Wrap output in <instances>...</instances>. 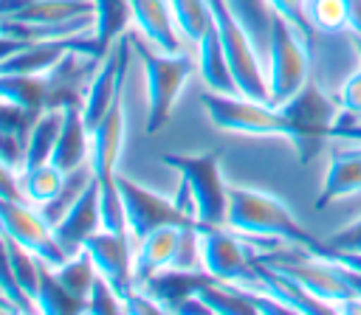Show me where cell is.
Returning <instances> with one entry per match:
<instances>
[{"label": "cell", "instance_id": "cell-25", "mask_svg": "<svg viewBox=\"0 0 361 315\" xmlns=\"http://www.w3.org/2000/svg\"><path fill=\"white\" fill-rule=\"evenodd\" d=\"M175 25L180 31V37L192 45H197L203 39V34L214 25V14L209 0H169Z\"/></svg>", "mask_w": 361, "mask_h": 315}, {"label": "cell", "instance_id": "cell-16", "mask_svg": "<svg viewBox=\"0 0 361 315\" xmlns=\"http://www.w3.org/2000/svg\"><path fill=\"white\" fill-rule=\"evenodd\" d=\"M206 281H212V276L206 270H180V267H166L155 276H149L144 284H138L149 298H155L161 304V309H178L180 301H186L189 295H195Z\"/></svg>", "mask_w": 361, "mask_h": 315}, {"label": "cell", "instance_id": "cell-11", "mask_svg": "<svg viewBox=\"0 0 361 315\" xmlns=\"http://www.w3.org/2000/svg\"><path fill=\"white\" fill-rule=\"evenodd\" d=\"M87 253L93 256V264L102 278L113 284V290L124 298L133 290V239L130 233H116L107 228H99L87 242Z\"/></svg>", "mask_w": 361, "mask_h": 315}, {"label": "cell", "instance_id": "cell-12", "mask_svg": "<svg viewBox=\"0 0 361 315\" xmlns=\"http://www.w3.org/2000/svg\"><path fill=\"white\" fill-rule=\"evenodd\" d=\"M183 228L186 225H161L133 242V287L144 284L149 276L166 267H175Z\"/></svg>", "mask_w": 361, "mask_h": 315}, {"label": "cell", "instance_id": "cell-1", "mask_svg": "<svg viewBox=\"0 0 361 315\" xmlns=\"http://www.w3.org/2000/svg\"><path fill=\"white\" fill-rule=\"evenodd\" d=\"M226 225L251 242H268V245H288V248H305L310 253H322L324 242H319L305 225L293 217L288 202L271 191L248 188V186H228V211Z\"/></svg>", "mask_w": 361, "mask_h": 315}, {"label": "cell", "instance_id": "cell-23", "mask_svg": "<svg viewBox=\"0 0 361 315\" xmlns=\"http://www.w3.org/2000/svg\"><path fill=\"white\" fill-rule=\"evenodd\" d=\"M93 183V169H90V160L87 163H82L79 169H73V172H68L65 174V183H62V188L48 200V202H42V205H37V211L42 214V219L54 228L73 205H76V200L85 194V188Z\"/></svg>", "mask_w": 361, "mask_h": 315}, {"label": "cell", "instance_id": "cell-28", "mask_svg": "<svg viewBox=\"0 0 361 315\" xmlns=\"http://www.w3.org/2000/svg\"><path fill=\"white\" fill-rule=\"evenodd\" d=\"M305 8H307V20H310L313 31H322V34L350 31V17H347L344 0H305Z\"/></svg>", "mask_w": 361, "mask_h": 315}, {"label": "cell", "instance_id": "cell-4", "mask_svg": "<svg viewBox=\"0 0 361 315\" xmlns=\"http://www.w3.org/2000/svg\"><path fill=\"white\" fill-rule=\"evenodd\" d=\"M279 110L290 127L288 143L296 149L299 163L307 166L330 138V124L341 107L336 96H330L322 84L307 79L285 104H279Z\"/></svg>", "mask_w": 361, "mask_h": 315}, {"label": "cell", "instance_id": "cell-5", "mask_svg": "<svg viewBox=\"0 0 361 315\" xmlns=\"http://www.w3.org/2000/svg\"><path fill=\"white\" fill-rule=\"evenodd\" d=\"M265 76H268V101L274 107L285 104L310 79V37L279 14H274L271 20Z\"/></svg>", "mask_w": 361, "mask_h": 315}, {"label": "cell", "instance_id": "cell-32", "mask_svg": "<svg viewBox=\"0 0 361 315\" xmlns=\"http://www.w3.org/2000/svg\"><path fill=\"white\" fill-rule=\"evenodd\" d=\"M322 253H361V217L324 239Z\"/></svg>", "mask_w": 361, "mask_h": 315}, {"label": "cell", "instance_id": "cell-35", "mask_svg": "<svg viewBox=\"0 0 361 315\" xmlns=\"http://www.w3.org/2000/svg\"><path fill=\"white\" fill-rule=\"evenodd\" d=\"M336 101L344 110H358L361 112V68L341 79V84L336 90Z\"/></svg>", "mask_w": 361, "mask_h": 315}, {"label": "cell", "instance_id": "cell-3", "mask_svg": "<svg viewBox=\"0 0 361 315\" xmlns=\"http://www.w3.org/2000/svg\"><path fill=\"white\" fill-rule=\"evenodd\" d=\"M130 39L135 56L141 59L144 82H147V132L155 135L158 129L166 127L186 79L197 70V59H192L186 51L161 53L144 37L135 34H130Z\"/></svg>", "mask_w": 361, "mask_h": 315}, {"label": "cell", "instance_id": "cell-27", "mask_svg": "<svg viewBox=\"0 0 361 315\" xmlns=\"http://www.w3.org/2000/svg\"><path fill=\"white\" fill-rule=\"evenodd\" d=\"M54 273H56V278H59L73 295H79V298H85V301H87V292H90V287H93V278L99 276V270H96V264H93V256L87 253V248H82L79 253L68 256L59 267H54Z\"/></svg>", "mask_w": 361, "mask_h": 315}, {"label": "cell", "instance_id": "cell-26", "mask_svg": "<svg viewBox=\"0 0 361 315\" xmlns=\"http://www.w3.org/2000/svg\"><path fill=\"white\" fill-rule=\"evenodd\" d=\"M228 8L237 14V20L245 25V31L251 34L257 51L262 53V59L268 56V37H271V20L274 11L265 6V0H226Z\"/></svg>", "mask_w": 361, "mask_h": 315}, {"label": "cell", "instance_id": "cell-36", "mask_svg": "<svg viewBox=\"0 0 361 315\" xmlns=\"http://www.w3.org/2000/svg\"><path fill=\"white\" fill-rule=\"evenodd\" d=\"M0 194L6 197H14V200H23V191H20V180H17V172H11L3 160H0Z\"/></svg>", "mask_w": 361, "mask_h": 315}, {"label": "cell", "instance_id": "cell-10", "mask_svg": "<svg viewBox=\"0 0 361 315\" xmlns=\"http://www.w3.org/2000/svg\"><path fill=\"white\" fill-rule=\"evenodd\" d=\"M133 53L135 51H133V39H130V31H127L116 39V45L102 56L99 68L93 70L90 82H87V90H85V101H82V118H85L87 129H93L102 121V115L113 104L118 87H124Z\"/></svg>", "mask_w": 361, "mask_h": 315}, {"label": "cell", "instance_id": "cell-6", "mask_svg": "<svg viewBox=\"0 0 361 315\" xmlns=\"http://www.w3.org/2000/svg\"><path fill=\"white\" fill-rule=\"evenodd\" d=\"M200 104L209 121L223 132H234L245 138H285V141L290 135V127L282 110L268 101H257L240 93L206 90L200 93Z\"/></svg>", "mask_w": 361, "mask_h": 315}, {"label": "cell", "instance_id": "cell-13", "mask_svg": "<svg viewBox=\"0 0 361 315\" xmlns=\"http://www.w3.org/2000/svg\"><path fill=\"white\" fill-rule=\"evenodd\" d=\"M102 228V205H99V183L93 177V183L85 188V194L76 200V205L51 228L59 248L65 250V256H73L85 248V242Z\"/></svg>", "mask_w": 361, "mask_h": 315}, {"label": "cell", "instance_id": "cell-2", "mask_svg": "<svg viewBox=\"0 0 361 315\" xmlns=\"http://www.w3.org/2000/svg\"><path fill=\"white\" fill-rule=\"evenodd\" d=\"M158 160L172 172H178L180 186L172 200L186 217L197 219L200 225H226L228 183L223 180L220 152H200V155L164 152Z\"/></svg>", "mask_w": 361, "mask_h": 315}, {"label": "cell", "instance_id": "cell-37", "mask_svg": "<svg viewBox=\"0 0 361 315\" xmlns=\"http://www.w3.org/2000/svg\"><path fill=\"white\" fill-rule=\"evenodd\" d=\"M25 42L23 39H11V37H6V34H0V62L3 59H8L14 51H20Z\"/></svg>", "mask_w": 361, "mask_h": 315}, {"label": "cell", "instance_id": "cell-33", "mask_svg": "<svg viewBox=\"0 0 361 315\" xmlns=\"http://www.w3.org/2000/svg\"><path fill=\"white\" fill-rule=\"evenodd\" d=\"M330 138L347 141L350 146H361V112L341 107L330 124Z\"/></svg>", "mask_w": 361, "mask_h": 315}, {"label": "cell", "instance_id": "cell-15", "mask_svg": "<svg viewBox=\"0 0 361 315\" xmlns=\"http://www.w3.org/2000/svg\"><path fill=\"white\" fill-rule=\"evenodd\" d=\"M358 191H361V149L350 146V149L333 152L324 180H322V188L316 194V211H322L333 200H341V197H350Z\"/></svg>", "mask_w": 361, "mask_h": 315}, {"label": "cell", "instance_id": "cell-38", "mask_svg": "<svg viewBox=\"0 0 361 315\" xmlns=\"http://www.w3.org/2000/svg\"><path fill=\"white\" fill-rule=\"evenodd\" d=\"M327 256H333V259H338V262H344V264L361 270V253H327Z\"/></svg>", "mask_w": 361, "mask_h": 315}, {"label": "cell", "instance_id": "cell-18", "mask_svg": "<svg viewBox=\"0 0 361 315\" xmlns=\"http://www.w3.org/2000/svg\"><path fill=\"white\" fill-rule=\"evenodd\" d=\"M0 98L31 112L51 107V82L48 73H0Z\"/></svg>", "mask_w": 361, "mask_h": 315}, {"label": "cell", "instance_id": "cell-8", "mask_svg": "<svg viewBox=\"0 0 361 315\" xmlns=\"http://www.w3.org/2000/svg\"><path fill=\"white\" fill-rule=\"evenodd\" d=\"M118 191H121V202H124V217H127V233L133 242H138L141 236H147L149 231L161 228V225H200L197 219L186 217L175 200L124 177L116 174Z\"/></svg>", "mask_w": 361, "mask_h": 315}, {"label": "cell", "instance_id": "cell-19", "mask_svg": "<svg viewBox=\"0 0 361 315\" xmlns=\"http://www.w3.org/2000/svg\"><path fill=\"white\" fill-rule=\"evenodd\" d=\"M197 70H200L209 90H214V93H240L214 25L197 42Z\"/></svg>", "mask_w": 361, "mask_h": 315}, {"label": "cell", "instance_id": "cell-21", "mask_svg": "<svg viewBox=\"0 0 361 315\" xmlns=\"http://www.w3.org/2000/svg\"><path fill=\"white\" fill-rule=\"evenodd\" d=\"M62 118H65V107H48L37 115V121L28 132V141H25L23 169H31V166H39V163L51 160L59 129H62Z\"/></svg>", "mask_w": 361, "mask_h": 315}, {"label": "cell", "instance_id": "cell-34", "mask_svg": "<svg viewBox=\"0 0 361 315\" xmlns=\"http://www.w3.org/2000/svg\"><path fill=\"white\" fill-rule=\"evenodd\" d=\"M265 6H268L274 14L285 17L290 25H296L302 34L313 37V25H310V20H307V8H305V0H265Z\"/></svg>", "mask_w": 361, "mask_h": 315}, {"label": "cell", "instance_id": "cell-39", "mask_svg": "<svg viewBox=\"0 0 361 315\" xmlns=\"http://www.w3.org/2000/svg\"><path fill=\"white\" fill-rule=\"evenodd\" d=\"M353 48H355V56H358V68H361V37H353Z\"/></svg>", "mask_w": 361, "mask_h": 315}, {"label": "cell", "instance_id": "cell-14", "mask_svg": "<svg viewBox=\"0 0 361 315\" xmlns=\"http://www.w3.org/2000/svg\"><path fill=\"white\" fill-rule=\"evenodd\" d=\"M130 14L133 25L138 34L161 53H178L180 48V31L175 25L169 0H130Z\"/></svg>", "mask_w": 361, "mask_h": 315}, {"label": "cell", "instance_id": "cell-9", "mask_svg": "<svg viewBox=\"0 0 361 315\" xmlns=\"http://www.w3.org/2000/svg\"><path fill=\"white\" fill-rule=\"evenodd\" d=\"M0 233L20 242L23 248H28L37 259H42L51 267H59L68 259L65 250L59 248L51 225L37 211V205H31L25 200L0 194Z\"/></svg>", "mask_w": 361, "mask_h": 315}, {"label": "cell", "instance_id": "cell-31", "mask_svg": "<svg viewBox=\"0 0 361 315\" xmlns=\"http://www.w3.org/2000/svg\"><path fill=\"white\" fill-rule=\"evenodd\" d=\"M85 312H124V301L121 295L113 290V284L102 276L93 278V287L87 292V301H85Z\"/></svg>", "mask_w": 361, "mask_h": 315}, {"label": "cell", "instance_id": "cell-7", "mask_svg": "<svg viewBox=\"0 0 361 315\" xmlns=\"http://www.w3.org/2000/svg\"><path fill=\"white\" fill-rule=\"evenodd\" d=\"M254 262L257 253L248 236L228 225H200V264L212 278L257 287Z\"/></svg>", "mask_w": 361, "mask_h": 315}, {"label": "cell", "instance_id": "cell-17", "mask_svg": "<svg viewBox=\"0 0 361 315\" xmlns=\"http://www.w3.org/2000/svg\"><path fill=\"white\" fill-rule=\"evenodd\" d=\"M87 160H90V129L82 118V107H65V118H62V129H59L51 163L68 174Z\"/></svg>", "mask_w": 361, "mask_h": 315}, {"label": "cell", "instance_id": "cell-30", "mask_svg": "<svg viewBox=\"0 0 361 315\" xmlns=\"http://www.w3.org/2000/svg\"><path fill=\"white\" fill-rule=\"evenodd\" d=\"M0 295L14 307V312H37L31 298L17 284V276H14V267H11V256H8V242H6L3 233H0Z\"/></svg>", "mask_w": 361, "mask_h": 315}, {"label": "cell", "instance_id": "cell-20", "mask_svg": "<svg viewBox=\"0 0 361 315\" xmlns=\"http://www.w3.org/2000/svg\"><path fill=\"white\" fill-rule=\"evenodd\" d=\"M96 3V28H93V51L102 59L121 34L130 31L133 14L130 0H93Z\"/></svg>", "mask_w": 361, "mask_h": 315}, {"label": "cell", "instance_id": "cell-24", "mask_svg": "<svg viewBox=\"0 0 361 315\" xmlns=\"http://www.w3.org/2000/svg\"><path fill=\"white\" fill-rule=\"evenodd\" d=\"M17 180H20L23 200L31 202V205H42V202H48V200L62 188V183H65V172L48 160V163L23 169V172L17 174Z\"/></svg>", "mask_w": 361, "mask_h": 315}, {"label": "cell", "instance_id": "cell-29", "mask_svg": "<svg viewBox=\"0 0 361 315\" xmlns=\"http://www.w3.org/2000/svg\"><path fill=\"white\" fill-rule=\"evenodd\" d=\"M8 256H11V267H14V276H17V284L23 287V292L31 298L34 304V295H37V284H39V267H42V259H37L28 248H23L20 242L8 239Z\"/></svg>", "mask_w": 361, "mask_h": 315}, {"label": "cell", "instance_id": "cell-22", "mask_svg": "<svg viewBox=\"0 0 361 315\" xmlns=\"http://www.w3.org/2000/svg\"><path fill=\"white\" fill-rule=\"evenodd\" d=\"M34 309L45 312V315H76L85 312V298L73 295L54 273L51 264L42 262L39 267V284H37V295H34Z\"/></svg>", "mask_w": 361, "mask_h": 315}, {"label": "cell", "instance_id": "cell-40", "mask_svg": "<svg viewBox=\"0 0 361 315\" xmlns=\"http://www.w3.org/2000/svg\"><path fill=\"white\" fill-rule=\"evenodd\" d=\"M358 149H361V146H358Z\"/></svg>", "mask_w": 361, "mask_h": 315}]
</instances>
